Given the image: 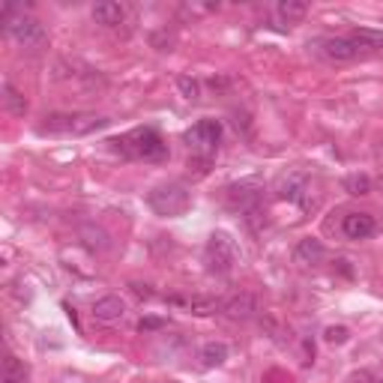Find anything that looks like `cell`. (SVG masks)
Segmentation results:
<instances>
[{
  "mask_svg": "<svg viewBox=\"0 0 383 383\" xmlns=\"http://www.w3.org/2000/svg\"><path fill=\"white\" fill-rule=\"evenodd\" d=\"M305 12H309V6H305L303 0H279V6H275V15H279L282 22H287V24L303 22Z\"/></svg>",
  "mask_w": 383,
  "mask_h": 383,
  "instance_id": "2e32d148",
  "label": "cell"
},
{
  "mask_svg": "<svg viewBox=\"0 0 383 383\" xmlns=\"http://www.w3.org/2000/svg\"><path fill=\"white\" fill-rule=\"evenodd\" d=\"M162 327H165V321H162V318H141L138 321V330L141 332H156Z\"/></svg>",
  "mask_w": 383,
  "mask_h": 383,
  "instance_id": "cb8c5ba5",
  "label": "cell"
},
{
  "mask_svg": "<svg viewBox=\"0 0 383 383\" xmlns=\"http://www.w3.org/2000/svg\"><path fill=\"white\" fill-rule=\"evenodd\" d=\"M375 231H377V219L371 213H344L341 219V234L344 239H353V243L368 239Z\"/></svg>",
  "mask_w": 383,
  "mask_h": 383,
  "instance_id": "ba28073f",
  "label": "cell"
},
{
  "mask_svg": "<svg viewBox=\"0 0 383 383\" xmlns=\"http://www.w3.org/2000/svg\"><path fill=\"white\" fill-rule=\"evenodd\" d=\"M318 51L327 57V60H335V63H348V60H357L362 54V48L350 40V36H327V40H318Z\"/></svg>",
  "mask_w": 383,
  "mask_h": 383,
  "instance_id": "52a82bcc",
  "label": "cell"
},
{
  "mask_svg": "<svg viewBox=\"0 0 383 383\" xmlns=\"http://www.w3.org/2000/svg\"><path fill=\"white\" fill-rule=\"evenodd\" d=\"M198 359H201V366H204V368H219L228 359V344L225 341H207L204 348H201Z\"/></svg>",
  "mask_w": 383,
  "mask_h": 383,
  "instance_id": "5bb4252c",
  "label": "cell"
},
{
  "mask_svg": "<svg viewBox=\"0 0 383 383\" xmlns=\"http://www.w3.org/2000/svg\"><path fill=\"white\" fill-rule=\"evenodd\" d=\"M3 102H6V111L15 114V117H24V114H27V99L9 81L3 84Z\"/></svg>",
  "mask_w": 383,
  "mask_h": 383,
  "instance_id": "ac0fdd59",
  "label": "cell"
},
{
  "mask_svg": "<svg viewBox=\"0 0 383 383\" xmlns=\"http://www.w3.org/2000/svg\"><path fill=\"white\" fill-rule=\"evenodd\" d=\"M132 293H135V296H141V300H150V296H153V291H150V284H132Z\"/></svg>",
  "mask_w": 383,
  "mask_h": 383,
  "instance_id": "d4e9b609",
  "label": "cell"
},
{
  "mask_svg": "<svg viewBox=\"0 0 383 383\" xmlns=\"http://www.w3.org/2000/svg\"><path fill=\"white\" fill-rule=\"evenodd\" d=\"M108 144H111V150H120L123 156H129V159H144V162H162V159H168V144L162 141L159 132L150 129V126L132 129L129 135L114 138Z\"/></svg>",
  "mask_w": 383,
  "mask_h": 383,
  "instance_id": "6da1fadb",
  "label": "cell"
},
{
  "mask_svg": "<svg viewBox=\"0 0 383 383\" xmlns=\"http://www.w3.org/2000/svg\"><path fill=\"white\" fill-rule=\"evenodd\" d=\"M204 257H207V270L216 273V275H228L237 266V243L231 239V234L225 231H216L210 234L207 239V248H204Z\"/></svg>",
  "mask_w": 383,
  "mask_h": 383,
  "instance_id": "5b68a950",
  "label": "cell"
},
{
  "mask_svg": "<svg viewBox=\"0 0 383 383\" xmlns=\"http://www.w3.org/2000/svg\"><path fill=\"white\" fill-rule=\"evenodd\" d=\"M3 31L24 48H42L48 42L45 27L31 15H18L12 6H3Z\"/></svg>",
  "mask_w": 383,
  "mask_h": 383,
  "instance_id": "3957f363",
  "label": "cell"
},
{
  "mask_svg": "<svg viewBox=\"0 0 383 383\" xmlns=\"http://www.w3.org/2000/svg\"><path fill=\"white\" fill-rule=\"evenodd\" d=\"M350 40L357 42L362 51H380V48H383V31H371V27H357V31H350Z\"/></svg>",
  "mask_w": 383,
  "mask_h": 383,
  "instance_id": "9a60e30c",
  "label": "cell"
},
{
  "mask_svg": "<svg viewBox=\"0 0 383 383\" xmlns=\"http://www.w3.org/2000/svg\"><path fill=\"white\" fill-rule=\"evenodd\" d=\"M108 117L93 111H72V114H48V117L40 123L42 135H93L108 126Z\"/></svg>",
  "mask_w": 383,
  "mask_h": 383,
  "instance_id": "7a4b0ae2",
  "label": "cell"
},
{
  "mask_svg": "<svg viewBox=\"0 0 383 383\" xmlns=\"http://www.w3.org/2000/svg\"><path fill=\"white\" fill-rule=\"evenodd\" d=\"M0 383H27V366L18 357H12V353H6L3 359V377H0Z\"/></svg>",
  "mask_w": 383,
  "mask_h": 383,
  "instance_id": "e0dca14e",
  "label": "cell"
},
{
  "mask_svg": "<svg viewBox=\"0 0 383 383\" xmlns=\"http://www.w3.org/2000/svg\"><path fill=\"white\" fill-rule=\"evenodd\" d=\"M255 312H257V300L246 291L231 296V300H225V305H222V314L228 321H248V318H255Z\"/></svg>",
  "mask_w": 383,
  "mask_h": 383,
  "instance_id": "30bf717a",
  "label": "cell"
},
{
  "mask_svg": "<svg viewBox=\"0 0 383 383\" xmlns=\"http://www.w3.org/2000/svg\"><path fill=\"white\" fill-rule=\"evenodd\" d=\"M123 18H126V9H123L117 0H102V3L93 6V22L102 27H117V24H123Z\"/></svg>",
  "mask_w": 383,
  "mask_h": 383,
  "instance_id": "7c38bea8",
  "label": "cell"
},
{
  "mask_svg": "<svg viewBox=\"0 0 383 383\" xmlns=\"http://www.w3.org/2000/svg\"><path fill=\"white\" fill-rule=\"evenodd\" d=\"M93 321H99V323H117L123 321V314H126V303L120 300V296H102V300H96L93 303Z\"/></svg>",
  "mask_w": 383,
  "mask_h": 383,
  "instance_id": "8fae6325",
  "label": "cell"
},
{
  "mask_svg": "<svg viewBox=\"0 0 383 383\" xmlns=\"http://www.w3.org/2000/svg\"><path fill=\"white\" fill-rule=\"evenodd\" d=\"M177 90L186 96V99H198L201 96V81L192 78V75H180L177 78Z\"/></svg>",
  "mask_w": 383,
  "mask_h": 383,
  "instance_id": "44dd1931",
  "label": "cell"
},
{
  "mask_svg": "<svg viewBox=\"0 0 383 383\" xmlns=\"http://www.w3.org/2000/svg\"><path fill=\"white\" fill-rule=\"evenodd\" d=\"M344 192L348 195H368L371 192V180L366 174H350V177H344Z\"/></svg>",
  "mask_w": 383,
  "mask_h": 383,
  "instance_id": "ffe728a7",
  "label": "cell"
},
{
  "mask_svg": "<svg viewBox=\"0 0 383 383\" xmlns=\"http://www.w3.org/2000/svg\"><path fill=\"white\" fill-rule=\"evenodd\" d=\"M192 312L195 314H201V318H204V314H216V312H222V300H216V296H192V300L186 303Z\"/></svg>",
  "mask_w": 383,
  "mask_h": 383,
  "instance_id": "d6986e66",
  "label": "cell"
},
{
  "mask_svg": "<svg viewBox=\"0 0 383 383\" xmlns=\"http://www.w3.org/2000/svg\"><path fill=\"white\" fill-rule=\"evenodd\" d=\"M183 141L189 144L192 156L213 159L219 144H222V123H219V120H198L192 129H186Z\"/></svg>",
  "mask_w": 383,
  "mask_h": 383,
  "instance_id": "8992f818",
  "label": "cell"
},
{
  "mask_svg": "<svg viewBox=\"0 0 383 383\" xmlns=\"http://www.w3.org/2000/svg\"><path fill=\"white\" fill-rule=\"evenodd\" d=\"M279 192H282V198L293 201V204H303V207H309L312 183H309V177H305L303 171H291V174H284V177L279 180Z\"/></svg>",
  "mask_w": 383,
  "mask_h": 383,
  "instance_id": "9c48e42d",
  "label": "cell"
},
{
  "mask_svg": "<svg viewBox=\"0 0 383 383\" xmlns=\"http://www.w3.org/2000/svg\"><path fill=\"white\" fill-rule=\"evenodd\" d=\"M323 255H327V248H323V243H321V239H314V237H303L300 243H296V248H293V257L300 264H305V266L321 264Z\"/></svg>",
  "mask_w": 383,
  "mask_h": 383,
  "instance_id": "4fadbf2b",
  "label": "cell"
},
{
  "mask_svg": "<svg viewBox=\"0 0 383 383\" xmlns=\"http://www.w3.org/2000/svg\"><path fill=\"white\" fill-rule=\"evenodd\" d=\"M348 339H350L348 327H327V330H323V341H327V344H344Z\"/></svg>",
  "mask_w": 383,
  "mask_h": 383,
  "instance_id": "603a6c76",
  "label": "cell"
},
{
  "mask_svg": "<svg viewBox=\"0 0 383 383\" xmlns=\"http://www.w3.org/2000/svg\"><path fill=\"white\" fill-rule=\"evenodd\" d=\"M147 204L159 216H183L192 204V192L186 189V183H165L150 192Z\"/></svg>",
  "mask_w": 383,
  "mask_h": 383,
  "instance_id": "277c9868",
  "label": "cell"
},
{
  "mask_svg": "<svg viewBox=\"0 0 383 383\" xmlns=\"http://www.w3.org/2000/svg\"><path fill=\"white\" fill-rule=\"evenodd\" d=\"M81 237H87L90 248H99V252H102V248H108V234H105L102 228H84Z\"/></svg>",
  "mask_w": 383,
  "mask_h": 383,
  "instance_id": "7402d4cb",
  "label": "cell"
}]
</instances>
